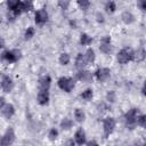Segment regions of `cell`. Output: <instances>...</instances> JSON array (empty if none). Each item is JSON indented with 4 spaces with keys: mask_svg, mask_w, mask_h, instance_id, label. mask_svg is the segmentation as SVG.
Here are the masks:
<instances>
[{
    "mask_svg": "<svg viewBox=\"0 0 146 146\" xmlns=\"http://www.w3.org/2000/svg\"><path fill=\"white\" fill-rule=\"evenodd\" d=\"M133 57H135V50L131 48V47H124L122 48L117 55H116V59L120 64H128L129 62L133 60Z\"/></svg>",
    "mask_w": 146,
    "mask_h": 146,
    "instance_id": "6da1fadb",
    "label": "cell"
},
{
    "mask_svg": "<svg viewBox=\"0 0 146 146\" xmlns=\"http://www.w3.org/2000/svg\"><path fill=\"white\" fill-rule=\"evenodd\" d=\"M57 86L65 92H71L75 87V81L70 76H60L57 80Z\"/></svg>",
    "mask_w": 146,
    "mask_h": 146,
    "instance_id": "7a4b0ae2",
    "label": "cell"
},
{
    "mask_svg": "<svg viewBox=\"0 0 146 146\" xmlns=\"http://www.w3.org/2000/svg\"><path fill=\"white\" fill-rule=\"evenodd\" d=\"M115 119L112 117V116H108L104 120L103 122V130H104V137L107 138L110 137V135H112V132L114 131V128H115Z\"/></svg>",
    "mask_w": 146,
    "mask_h": 146,
    "instance_id": "3957f363",
    "label": "cell"
},
{
    "mask_svg": "<svg viewBox=\"0 0 146 146\" xmlns=\"http://www.w3.org/2000/svg\"><path fill=\"white\" fill-rule=\"evenodd\" d=\"M21 50L18 49H11V50H6L3 54H2V58L8 62V63H16L17 60H19L21 58Z\"/></svg>",
    "mask_w": 146,
    "mask_h": 146,
    "instance_id": "277c9868",
    "label": "cell"
},
{
    "mask_svg": "<svg viewBox=\"0 0 146 146\" xmlns=\"http://www.w3.org/2000/svg\"><path fill=\"white\" fill-rule=\"evenodd\" d=\"M138 115V110L137 108H130L125 115H124V120H125V124L127 127H129L130 129H132L136 125V119Z\"/></svg>",
    "mask_w": 146,
    "mask_h": 146,
    "instance_id": "5b68a950",
    "label": "cell"
},
{
    "mask_svg": "<svg viewBox=\"0 0 146 146\" xmlns=\"http://www.w3.org/2000/svg\"><path fill=\"white\" fill-rule=\"evenodd\" d=\"M14 141H15V131L13 128H8L0 139V145L7 146V145H11Z\"/></svg>",
    "mask_w": 146,
    "mask_h": 146,
    "instance_id": "8992f818",
    "label": "cell"
},
{
    "mask_svg": "<svg viewBox=\"0 0 146 146\" xmlns=\"http://www.w3.org/2000/svg\"><path fill=\"white\" fill-rule=\"evenodd\" d=\"M94 76L97 81L99 82H104L106 81L110 76H111V70L107 68V67H100V68H97L96 72L94 73Z\"/></svg>",
    "mask_w": 146,
    "mask_h": 146,
    "instance_id": "52a82bcc",
    "label": "cell"
},
{
    "mask_svg": "<svg viewBox=\"0 0 146 146\" xmlns=\"http://www.w3.org/2000/svg\"><path fill=\"white\" fill-rule=\"evenodd\" d=\"M99 50L103 52V54H111L113 51V46L111 43V38L108 35H105L102 40H100V46H99Z\"/></svg>",
    "mask_w": 146,
    "mask_h": 146,
    "instance_id": "ba28073f",
    "label": "cell"
},
{
    "mask_svg": "<svg viewBox=\"0 0 146 146\" xmlns=\"http://www.w3.org/2000/svg\"><path fill=\"white\" fill-rule=\"evenodd\" d=\"M0 87L3 90V92H6V94L10 92L13 90V88H14V81H13V79L9 75H3L2 79H1V82H0Z\"/></svg>",
    "mask_w": 146,
    "mask_h": 146,
    "instance_id": "9c48e42d",
    "label": "cell"
},
{
    "mask_svg": "<svg viewBox=\"0 0 146 146\" xmlns=\"http://www.w3.org/2000/svg\"><path fill=\"white\" fill-rule=\"evenodd\" d=\"M51 86V78L49 75H42L40 76L38 81V89L42 91H49Z\"/></svg>",
    "mask_w": 146,
    "mask_h": 146,
    "instance_id": "30bf717a",
    "label": "cell"
},
{
    "mask_svg": "<svg viewBox=\"0 0 146 146\" xmlns=\"http://www.w3.org/2000/svg\"><path fill=\"white\" fill-rule=\"evenodd\" d=\"M92 78H94V74L90 71H87V70H83V68H81L76 73V79L79 81H81V82H87V83L91 82Z\"/></svg>",
    "mask_w": 146,
    "mask_h": 146,
    "instance_id": "8fae6325",
    "label": "cell"
},
{
    "mask_svg": "<svg viewBox=\"0 0 146 146\" xmlns=\"http://www.w3.org/2000/svg\"><path fill=\"white\" fill-rule=\"evenodd\" d=\"M0 113H1V115H2L3 117L10 119V117H13V115L15 114V107H14L13 104L6 103V104L0 108Z\"/></svg>",
    "mask_w": 146,
    "mask_h": 146,
    "instance_id": "7c38bea8",
    "label": "cell"
},
{
    "mask_svg": "<svg viewBox=\"0 0 146 146\" xmlns=\"http://www.w3.org/2000/svg\"><path fill=\"white\" fill-rule=\"evenodd\" d=\"M34 21H35V23L38 25H43L48 21V13H47V10L46 9H39L35 13Z\"/></svg>",
    "mask_w": 146,
    "mask_h": 146,
    "instance_id": "4fadbf2b",
    "label": "cell"
},
{
    "mask_svg": "<svg viewBox=\"0 0 146 146\" xmlns=\"http://www.w3.org/2000/svg\"><path fill=\"white\" fill-rule=\"evenodd\" d=\"M32 9H33V1L32 0H21L18 10H17V15H19L22 13L31 11Z\"/></svg>",
    "mask_w": 146,
    "mask_h": 146,
    "instance_id": "5bb4252c",
    "label": "cell"
},
{
    "mask_svg": "<svg viewBox=\"0 0 146 146\" xmlns=\"http://www.w3.org/2000/svg\"><path fill=\"white\" fill-rule=\"evenodd\" d=\"M36 100L40 105L44 106V105H48L49 104V100H50V95H49V91H42V90H39L38 91V95H36Z\"/></svg>",
    "mask_w": 146,
    "mask_h": 146,
    "instance_id": "9a60e30c",
    "label": "cell"
},
{
    "mask_svg": "<svg viewBox=\"0 0 146 146\" xmlns=\"http://www.w3.org/2000/svg\"><path fill=\"white\" fill-rule=\"evenodd\" d=\"M74 141L75 144L78 145H82V144H86L87 143V139H86V132L82 128H79L75 133H74Z\"/></svg>",
    "mask_w": 146,
    "mask_h": 146,
    "instance_id": "2e32d148",
    "label": "cell"
},
{
    "mask_svg": "<svg viewBox=\"0 0 146 146\" xmlns=\"http://www.w3.org/2000/svg\"><path fill=\"white\" fill-rule=\"evenodd\" d=\"M87 64H88V62H87V59H86L84 54L79 52V54L76 55V57H75V66H76L79 70H81V68H83Z\"/></svg>",
    "mask_w": 146,
    "mask_h": 146,
    "instance_id": "e0dca14e",
    "label": "cell"
},
{
    "mask_svg": "<svg viewBox=\"0 0 146 146\" xmlns=\"http://www.w3.org/2000/svg\"><path fill=\"white\" fill-rule=\"evenodd\" d=\"M19 3H21V0H7V7L10 11L14 13L15 16H17V10H18Z\"/></svg>",
    "mask_w": 146,
    "mask_h": 146,
    "instance_id": "ac0fdd59",
    "label": "cell"
},
{
    "mask_svg": "<svg viewBox=\"0 0 146 146\" xmlns=\"http://www.w3.org/2000/svg\"><path fill=\"white\" fill-rule=\"evenodd\" d=\"M121 19H122V22L124 23V24H131V23H133L135 22V16L130 13V11H124V13H122V15H121Z\"/></svg>",
    "mask_w": 146,
    "mask_h": 146,
    "instance_id": "d6986e66",
    "label": "cell"
},
{
    "mask_svg": "<svg viewBox=\"0 0 146 146\" xmlns=\"http://www.w3.org/2000/svg\"><path fill=\"white\" fill-rule=\"evenodd\" d=\"M74 119H75L76 122L82 123L86 120V113H84V111L81 110V108H75V111H74Z\"/></svg>",
    "mask_w": 146,
    "mask_h": 146,
    "instance_id": "ffe728a7",
    "label": "cell"
},
{
    "mask_svg": "<svg viewBox=\"0 0 146 146\" xmlns=\"http://www.w3.org/2000/svg\"><path fill=\"white\" fill-rule=\"evenodd\" d=\"M84 56H86V59H87L88 64L89 63L92 64L95 62V59H96V54H95V50L92 48H88L87 51H86V54H84Z\"/></svg>",
    "mask_w": 146,
    "mask_h": 146,
    "instance_id": "44dd1931",
    "label": "cell"
},
{
    "mask_svg": "<svg viewBox=\"0 0 146 146\" xmlns=\"http://www.w3.org/2000/svg\"><path fill=\"white\" fill-rule=\"evenodd\" d=\"M92 42V38L90 35H88L87 33H82L80 35V43L82 46H89Z\"/></svg>",
    "mask_w": 146,
    "mask_h": 146,
    "instance_id": "7402d4cb",
    "label": "cell"
},
{
    "mask_svg": "<svg viewBox=\"0 0 146 146\" xmlns=\"http://www.w3.org/2000/svg\"><path fill=\"white\" fill-rule=\"evenodd\" d=\"M92 97H94V91H92L91 88H87V89H86L84 91H82V94H81V98L84 99V100H87V102L91 100Z\"/></svg>",
    "mask_w": 146,
    "mask_h": 146,
    "instance_id": "603a6c76",
    "label": "cell"
},
{
    "mask_svg": "<svg viewBox=\"0 0 146 146\" xmlns=\"http://www.w3.org/2000/svg\"><path fill=\"white\" fill-rule=\"evenodd\" d=\"M145 59V50L144 48H139L137 51H135V57H133V60H137V62H143Z\"/></svg>",
    "mask_w": 146,
    "mask_h": 146,
    "instance_id": "cb8c5ba5",
    "label": "cell"
},
{
    "mask_svg": "<svg viewBox=\"0 0 146 146\" xmlns=\"http://www.w3.org/2000/svg\"><path fill=\"white\" fill-rule=\"evenodd\" d=\"M105 10L108 13V14H113L115 10H116V5L114 1L112 0H108L106 3H105Z\"/></svg>",
    "mask_w": 146,
    "mask_h": 146,
    "instance_id": "d4e9b609",
    "label": "cell"
},
{
    "mask_svg": "<svg viewBox=\"0 0 146 146\" xmlns=\"http://www.w3.org/2000/svg\"><path fill=\"white\" fill-rule=\"evenodd\" d=\"M58 60H59V64L60 65H67L70 63V60H71V57H70V55L67 52H62L59 55Z\"/></svg>",
    "mask_w": 146,
    "mask_h": 146,
    "instance_id": "484cf974",
    "label": "cell"
},
{
    "mask_svg": "<svg viewBox=\"0 0 146 146\" xmlns=\"http://www.w3.org/2000/svg\"><path fill=\"white\" fill-rule=\"evenodd\" d=\"M72 125H73V121H72L71 119H68V117L63 119V121L60 122V128L64 129V130H68V129H71Z\"/></svg>",
    "mask_w": 146,
    "mask_h": 146,
    "instance_id": "4316f807",
    "label": "cell"
},
{
    "mask_svg": "<svg viewBox=\"0 0 146 146\" xmlns=\"http://www.w3.org/2000/svg\"><path fill=\"white\" fill-rule=\"evenodd\" d=\"M34 34H35V29L33 26H29L24 33V38H25V40H30L34 36Z\"/></svg>",
    "mask_w": 146,
    "mask_h": 146,
    "instance_id": "83f0119b",
    "label": "cell"
},
{
    "mask_svg": "<svg viewBox=\"0 0 146 146\" xmlns=\"http://www.w3.org/2000/svg\"><path fill=\"white\" fill-rule=\"evenodd\" d=\"M76 3L82 10H88L90 7V0H76Z\"/></svg>",
    "mask_w": 146,
    "mask_h": 146,
    "instance_id": "f1b7e54d",
    "label": "cell"
},
{
    "mask_svg": "<svg viewBox=\"0 0 146 146\" xmlns=\"http://www.w3.org/2000/svg\"><path fill=\"white\" fill-rule=\"evenodd\" d=\"M136 124L139 127H145L146 125V115L145 114H138L136 119Z\"/></svg>",
    "mask_w": 146,
    "mask_h": 146,
    "instance_id": "f546056e",
    "label": "cell"
},
{
    "mask_svg": "<svg viewBox=\"0 0 146 146\" xmlns=\"http://www.w3.org/2000/svg\"><path fill=\"white\" fill-rule=\"evenodd\" d=\"M48 137H49L50 140L57 139V137H58V130L55 129V128H51V129L49 130V132H48Z\"/></svg>",
    "mask_w": 146,
    "mask_h": 146,
    "instance_id": "4dcf8cb0",
    "label": "cell"
},
{
    "mask_svg": "<svg viewBox=\"0 0 146 146\" xmlns=\"http://www.w3.org/2000/svg\"><path fill=\"white\" fill-rule=\"evenodd\" d=\"M58 5L62 9H67L68 5H70V0H59L58 1Z\"/></svg>",
    "mask_w": 146,
    "mask_h": 146,
    "instance_id": "1f68e13d",
    "label": "cell"
},
{
    "mask_svg": "<svg viewBox=\"0 0 146 146\" xmlns=\"http://www.w3.org/2000/svg\"><path fill=\"white\" fill-rule=\"evenodd\" d=\"M106 100H107V102H111V103H113V102L115 100V94H114V91L107 92V95H106Z\"/></svg>",
    "mask_w": 146,
    "mask_h": 146,
    "instance_id": "d6a6232c",
    "label": "cell"
},
{
    "mask_svg": "<svg viewBox=\"0 0 146 146\" xmlns=\"http://www.w3.org/2000/svg\"><path fill=\"white\" fill-rule=\"evenodd\" d=\"M137 6L141 10H145L146 9V0H137Z\"/></svg>",
    "mask_w": 146,
    "mask_h": 146,
    "instance_id": "836d02e7",
    "label": "cell"
},
{
    "mask_svg": "<svg viewBox=\"0 0 146 146\" xmlns=\"http://www.w3.org/2000/svg\"><path fill=\"white\" fill-rule=\"evenodd\" d=\"M97 21H98V22H100V23H103V22H104V16H103L102 14H99V13L97 14Z\"/></svg>",
    "mask_w": 146,
    "mask_h": 146,
    "instance_id": "e575fe53",
    "label": "cell"
},
{
    "mask_svg": "<svg viewBox=\"0 0 146 146\" xmlns=\"http://www.w3.org/2000/svg\"><path fill=\"white\" fill-rule=\"evenodd\" d=\"M6 104V100H5V98L3 97H0V108Z\"/></svg>",
    "mask_w": 146,
    "mask_h": 146,
    "instance_id": "d590c367",
    "label": "cell"
},
{
    "mask_svg": "<svg viewBox=\"0 0 146 146\" xmlns=\"http://www.w3.org/2000/svg\"><path fill=\"white\" fill-rule=\"evenodd\" d=\"M5 47V40L2 38H0V49H2Z\"/></svg>",
    "mask_w": 146,
    "mask_h": 146,
    "instance_id": "8d00e7d4",
    "label": "cell"
},
{
    "mask_svg": "<svg viewBox=\"0 0 146 146\" xmlns=\"http://www.w3.org/2000/svg\"><path fill=\"white\" fill-rule=\"evenodd\" d=\"M0 88H1V87H0Z\"/></svg>",
    "mask_w": 146,
    "mask_h": 146,
    "instance_id": "74e56055",
    "label": "cell"
}]
</instances>
